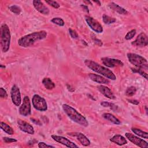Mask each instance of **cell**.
Here are the masks:
<instances>
[{"label":"cell","mask_w":148,"mask_h":148,"mask_svg":"<svg viewBox=\"0 0 148 148\" xmlns=\"http://www.w3.org/2000/svg\"><path fill=\"white\" fill-rule=\"evenodd\" d=\"M102 116L105 120H106L116 125H119L121 123L120 121L117 117H116L113 114H112L111 113H104L102 114Z\"/></svg>","instance_id":"cell-21"},{"label":"cell","mask_w":148,"mask_h":148,"mask_svg":"<svg viewBox=\"0 0 148 148\" xmlns=\"http://www.w3.org/2000/svg\"><path fill=\"white\" fill-rule=\"evenodd\" d=\"M0 126H1V130H2L6 134H8L9 135L13 134L14 132H13L12 128L10 126H9L8 124H7L6 123L1 121V124H0Z\"/></svg>","instance_id":"cell-24"},{"label":"cell","mask_w":148,"mask_h":148,"mask_svg":"<svg viewBox=\"0 0 148 148\" xmlns=\"http://www.w3.org/2000/svg\"><path fill=\"white\" fill-rule=\"evenodd\" d=\"M88 76L91 80L99 84H109L110 83L108 79L97 74L89 73Z\"/></svg>","instance_id":"cell-18"},{"label":"cell","mask_w":148,"mask_h":148,"mask_svg":"<svg viewBox=\"0 0 148 148\" xmlns=\"http://www.w3.org/2000/svg\"><path fill=\"white\" fill-rule=\"evenodd\" d=\"M102 20L103 22L106 24H111L116 22V19L113 17H111L105 14H103L102 16Z\"/></svg>","instance_id":"cell-25"},{"label":"cell","mask_w":148,"mask_h":148,"mask_svg":"<svg viewBox=\"0 0 148 148\" xmlns=\"http://www.w3.org/2000/svg\"><path fill=\"white\" fill-rule=\"evenodd\" d=\"M47 33L46 31L34 32L21 37L18 40V45L23 47H27L34 45L36 42L42 40L47 36Z\"/></svg>","instance_id":"cell-1"},{"label":"cell","mask_w":148,"mask_h":148,"mask_svg":"<svg viewBox=\"0 0 148 148\" xmlns=\"http://www.w3.org/2000/svg\"><path fill=\"white\" fill-rule=\"evenodd\" d=\"M85 20L90 28L95 32L100 34L103 32V28L101 24L94 18L88 16H86Z\"/></svg>","instance_id":"cell-9"},{"label":"cell","mask_w":148,"mask_h":148,"mask_svg":"<svg viewBox=\"0 0 148 148\" xmlns=\"http://www.w3.org/2000/svg\"><path fill=\"white\" fill-rule=\"evenodd\" d=\"M30 119H31V121L33 122L34 123H35V124L38 125H42V123L39 120H36V119H34V118H31Z\"/></svg>","instance_id":"cell-38"},{"label":"cell","mask_w":148,"mask_h":148,"mask_svg":"<svg viewBox=\"0 0 148 148\" xmlns=\"http://www.w3.org/2000/svg\"><path fill=\"white\" fill-rule=\"evenodd\" d=\"M145 109H146V114H147V106H145Z\"/></svg>","instance_id":"cell-42"},{"label":"cell","mask_w":148,"mask_h":148,"mask_svg":"<svg viewBox=\"0 0 148 148\" xmlns=\"http://www.w3.org/2000/svg\"><path fill=\"white\" fill-rule=\"evenodd\" d=\"M52 139L55 140L57 142H58L67 147H70V148H77L79 146L76 145L75 143L71 141L68 138L62 136H59V135H52L51 136Z\"/></svg>","instance_id":"cell-11"},{"label":"cell","mask_w":148,"mask_h":148,"mask_svg":"<svg viewBox=\"0 0 148 148\" xmlns=\"http://www.w3.org/2000/svg\"><path fill=\"white\" fill-rule=\"evenodd\" d=\"M42 84L47 90H52L55 87L54 83L49 77H45L42 80Z\"/></svg>","instance_id":"cell-22"},{"label":"cell","mask_w":148,"mask_h":148,"mask_svg":"<svg viewBox=\"0 0 148 148\" xmlns=\"http://www.w3.org/2000/svg\"><path fill=\"white\" fill-rule=\"evenodd\" d=\"M0 97L1 98H4V99H6L8 98L7 92L2 87L0 88Z\"/></svg>","instance_id":"cell-32"},{"label":"cell","mask_w":148,"mask_h":148,"mask_svg":"<svg viewBox=\"0 0 148 148\" xmlns=\"http://www.w3.org/2000/svg\"><path fill=\"white\" fill-rule=\"evenodd\" d=\"M62 108L67 116L75 123L84 127L88 125V122L87 119L73 107L64 103L62 105Z\"/></svg>","instance_id":"cell-2"},{"label":"cell","mask_w":148,"mask_h":148,"mask_svg":"<svg viewBox=\"0 0 148 148\" xmlns=\"http://www.w3.org/2000/svg\"><path fill=\"white\" fill-rule=\"evenodd\" d=\"M9 10L12 12L14 14H17V15H18L20 14L21 12V8L17 6V5H11L9 7Z\"/></svg>","instance_id":"cell-27"},{"label":"cell","mask_w":148,"mask_h":148,"mask_svg":"<svg viewBox=\"0 0 148 148\" xmlns=\"http://www.w3.org/2000/svg\"><path fill=\"white\" fill-rule=\"evenodd\" d=\"M110 141L116 143L119 146H123L127 143V140L123 136L119 134H116L113 136L110 139Z\"/></svg>","instance_id":"cell-19"},{"label":"cell","mask_w":148,"mask_h":148,"mask_svg":"<svg viewBox=\"0 0 148 148\" xmlns=\"http://www.w3.org/2000/svg\"><path fill=\"white\" fill-rule=\"evenodd\" d=\"M136 33V29H133L131 30L130 31H129V32L126 34V35L125 36V39L126 40H130V39H132V38L135 36Z\"/></svg>","instance_id":"cell-30"},{"label":"cell","mask_w":148,"mask_h":148,"mask_svg":"<svg viewBox=\"0 0 148 148\" xmlns=\"http://www.w3.org/2000/svg\"><path fill=\"white\" fill-rule=\"evenodd\" d=\"M38 146L39 148H45V147H54L53 146L47 145L43 142H40L38 143Z\"/></svg>","instance_id":"cell-35"},{"label":"cell","mask_w":148,"mask_h":148,"mask_svg":"<svg viewBox=\"0 0 148 148\" xmlns=\"http://www.w3.org/2000/svg\"><path fill=\"white\" fill-rule=\"evenodd\" d=\"M84 64L86 65V66H87L94 72L103 75L108 79H109L112 80H115L116 79V75L111 70L94 61L85 60Z\"/></svg>","instance_id":"cell-3"},{"label":"cell","mask_w":148,"mask_h":148,"mask_svg":"<svg viewBox=\"0 0 148 148\" xmlns=\"http://www.w3.org/2000/svg\"><path fill=\"white\" fill-rule=\"evenodd\" d=\"M136 92V88L134 86H130L125 91V95L128 97L133 96Z\"/></svg>","instance_id":"cell-28"},{"label":"cell","mask_w":148,"mask_h":148,"mask_svg":"<svg viewBox=\"0 0 148 148\" xmlns=\"http://www.w3.org/2000/svg\"><path fill=\"white\" fill-rule=\"evenodd\" d=\"M131 131L135 135L145 139H148V133L136 128H131Z\"/></svg>","instance_id":"cell-23"},{"label":"cell","mask_w":148,"mask_h":148,"mask_svg":"<svg viewBox=\"0 0 148 148\" xmlns=\"http://www.w3.org/2000/svg\"><path fill=\"white\" fill-rule=\"evenodd\" d=\"M93 40H94V43L96 45H97L98 46H102V41L101 40L94 38H93Z\"/></svg>","instance_id":"cell-36"},{"label":"cell","mask_w":148,"mask_h":148,"mask_svg":"<svg viewBox=\"0 0 148 148\" xmlns=\"http://www.w3.org/2000/svg\"><path fill=\"white\" fill-rule=\"evenodd\" d=\"M10 97L12 101L17 106H20L21 102V94L19 88L16 85H13L10 90Z\"/></svg>","instance_id":"cell-10"},{"label":"cell","mask_w":148,"mask_h":148,"mask_svg":"<svg viewBox=\"0 0 148 148\" xmlns=\"http://www.w3.org/2000/svg\"><path fill=\"white\" fill-rule=\"evenodd\" d=\"M131 71L134 73H138L142 76H143L144 78H145L146 80H147V73L143 69H140V68H131Z\"/></svg>","instance_id":"cell-26"},{"label":"cell","mask_w":148,"mask_h":148,"mask_svg":"<svg viewBox=\"0 0 148 148\" xmlns=\"http://www.w3.org/2000/svg\"><path fill=\"white\" fill-rule=\"evenodd\" d=\"M127 58L129 62L138 68H140L142 69H145L146 71L148 69V64L147 60L143 57L135 54L129 53L127 54Z\"/></svg>","instance_id":"cell-5"},{"label":"cell","mask_w":148,"mask_h":148,"mask_svg":"<svg viewBox=\"0 0 148 148\" xmlns=\"http://www.w3.org/2000/svg\"><path fill=\"white\" fill-rule=\"evenodd\" d=\"M127 101L130 102V103H131L132 104H134V105H138L139 103V102L136 99H128Z\"/></svg>","instance_id":"cell-39"},{"label":"cell","mask_w":148,"mask_h":148,"mask_svg":"<svg viewBox=\"0 0 148 148\" xmlns=\"http://www.w3.org/2000/svg\"><path fill=\"white\" fill-rule=\"evenodd\" d=\"M68 30H69V33L73 39H77L78 38V34L76 31H75L71 28H69Z\"/></svg>","instance_id":"cell-33"},{"label":"cell","mask_w":148,"mask_h":148,"mask_svg":"<svg viewBox=\"0 0 148 148\" xmlns=\"http://www.w3.org/2000/svg\"><path fill=\"white\" fill-rule=\"evenodd\" d=\"M125 135L126 138L132 143L136 145L137 146L141 147V148H147L148 147V143L143 140V139H141L139 138L138 136H136L132 134L126 132L125 134Z\"/></svg>","instance_id":"cell-8"},{"label":"cell","mask_w":148,"mask_h":148,"mask_svg":"<svg viewBox=\"0 0 148 148\" xmlns=\"http://www.w3.org/2000/svg\"><path fill=\"white\" fill-rule=\"evenodd\" d=\"M81 7L84 9V10H85L86 12L87 13H89V10H88V6H86V5H81Z\"/></svg>","instance_id":"cell-40"},{"label":"cell","mask_w":148,"mask_h":148,"mask_svg":"<svg viewBox=\"0 0 148 148\" xmlns=\"http://www.w3.org/2000/svg\"><path fill=\"white\" fill-rule=\"evenodd\" d=\"M1 68H2V67H3V68H5V66H3V65H2V64H1Z\"/></svg>","instance_id":"cell-43"},{"label":"cell","mask_w":148,"mask_h":148,"mask_svg":"<svg viewBox=\"0 0 148 148\" xmlns=\"http://www.w3.org/2000/svg\"><path fill=\"white\" fill-rule=\"evenodd\" d=\"M51 21L59 26H64L65 24L64 20L60 17H54L51 20Z\"/></svg>","instance_id":"cell-29"},{"label":"cell","mask_w":148,"mask_h":148,"mask_svg":"<svg viewBox=\"0 0 148 148\" xmlns=\"http://www.w3.org/2000/svg\"><path fill=\"white\" fill-rule=\"evenodd\" d=\"M101 61L104 65L109 68H113L115 66H123V62L118 59H114L109 57H102Z\"/></svg>","instance_id":"cell-12"},{"label":"cell","mask_w":148,"mask_h":148,"mask_svg":"<svg viewBox=\"0 0 148 148\" xmlns=\"http://www.w3.org/2000/svg\"><path fill=\"white\" fill-rule=\"evenodd\" d=\"M46 3H47L48 5H49L50 6L53 7L54 8H56V9H58L60 8V4L55 1H52V0H49V1H45Z\"/></svg>","instance_id":"cell-31"},{"label":"cell","mask_w":148,"mask_h":148,"mask_svg":"<svg viewBox=\"0 0 148 148\" xmlns=\"http://www.w3.org/2000/svg\"><path fill=\"white\" fill-rule=\"evenodd\" d=\"M147 44V36L144 32H141L140 34H139L136 37V39L131 43L132 45L138 47L146 46Z\"/></svg>","instance_id":"cell-14"},{"label":"cell","mask_w":148,"mask_h":148,"mask_svg":"<svg viewBox=\"0 0 148 148\" xmlns=\"http://www.w3.org/2000/svg\"><path fill=\"white\" fill-rule=\"evenodd\" d=\"M101 105L103 107H110L111 103L108 102L107 101H102L101 102Z\"/></svg>","instance_id":"cell-37"},{"label":"cell","mask_w":148,"mask_h":148,"mask_svg":"<svg viewBox=\"0 0 148 148\" xmlns=\"http://www.w3.org/2000/svg\"><path fill=\"white\" fill-rule=\"evenodd\" d=\"M94 2H95V3H98L99 6L101 5V2H100L99 1H94Z\"/></svg>","instance_id":"cell-41"},{"label":"cell","mask_w":148,"mask_h":148,"mask_svg":"<svg viewBox=\"0 0 148 148\" xmlns=\"http://www.w3.org/2000/svg\"><path fill=\"white\" fill-rule=\"evenodd\" d=\"M68 135L71 136H75L77 139L80 142V143L84 146H88L90 145V140L87 138L86 135L83 134L79 132H69L67 133Z\"/></svg>","instance_id":"cell-15"},{"label":"cell","mask_w":148,"mask_h":148,"mask_svg":"<svg viewBox=\"0 0 148 148\" xmlns=\"http://www.w3.org/2000/svg\"><path fill=\"white\" fill-rule=\"evenodd\" d=\"M19 113L21 115L27 117L29 116L31 113V102L28 96H24L22 104L19 108Z\"/></svg>","instance_id":"cell-7"},{"label":"cell","mask_w":148,"mask_h":148,"mask_svg":"<svg viewBox=\"0 0 148 148\" xmlns=\"http://www.w3.org/2000/svg\"><path fill=\"white\" fill-rule=\"evenodd\" d=\"M33 5L35 9L43 15H48L50 13L49 8L44 3L39 0L33 1Z\"/></svg>","instance_id":"cell-16"},{"label":"cell","mask_w":148,"mask_h":148,"mask_svg":"<svg viewBox=\"0 0 148 148\" xmlns=\"http://www.w3.org/2000/svg\"><path fill=\"white\" fill-rule=\"evenodd\" d=\"M97 89L101 94H102L105 97H107L108 98H109L110 99H116V97L109 87L101 84L97 86Z\"/></svg>","instance_id":"cell-17"},{"label":"cell","mask_w":148,"mask_h":148,"mask_svg":"<svg viewBox=\"0 0 148 148\" xmlns=\"http://www.w3.org/2000/svg\"><path fill=\"white\" fill-rule=\"evenodd\" d=\"M17 122L18 127L21 131H22L25 133H27L28 134L33 135L35 134V131H34V127L30 124H29L27 122L23 121L21 119H18Z\"/></svg>","instance_id":"cell-13"},{"label":"cell","mask_w":148,"mask_h":148,"mask_svg":"<svg viewBox=\"0 0 148 148\" xmlns=\"http://www.w3.org/2000/svg\"><path fill=\"white\" fill-rule=\"evenodd\" d=\"M11 35L10 29L7 24H3L1 27L0 42L1 50L3 53L7 52L10 47Z\"/></svg>","instance_id":"cell-4"},{"label":"cell","mask_w":148,"mask_h":148,"mask_svg":"<svg viewBox=\"0 0 148 148\" xmlns=\"http://www.w3.org/2000/svg\"><path fill=\"white\" fill-rule=\"evenodd\" d=\"M32 103L34 108L38 111L44 112L47 109L46 101L45 98L38 94H35L33 95L32 98Z\"/></svg>","instance_id":"cell-6"},{"label":"cell","mask_w":148,"mask_h":148,"mask_svg":"<svg viewBox=\"0 0 148 148\" xmlns=\"http://www.w3.org/2000/svg\"><path fill=\"white\" fill-rule=\"evenodd\" d=\"M109 7L112 9L113 10H114V12L118 13L120 14H123V15H126L128 14V12L125 10V9H124L123 8L121 7L120 6H119V5L115 3L114 2H110L109 3L108 5Z\"/></svg>","instance_id":"cell-20"},{"label":"cell","mask_w":148,"mask_h":148,"mask_svg":"<svg viewBox=\"0 0 148 148\" xmlns=\"http://www.w3.org/2000/svg\"><path fill=\"white\" fill-rule=\"evenodd\" d=\"M3 140L7 143H12V142H16L17 141V139H14V138H9V137H3L2 138Z\"/></svg>","instance_id":"cell-34"}]
</instances>
